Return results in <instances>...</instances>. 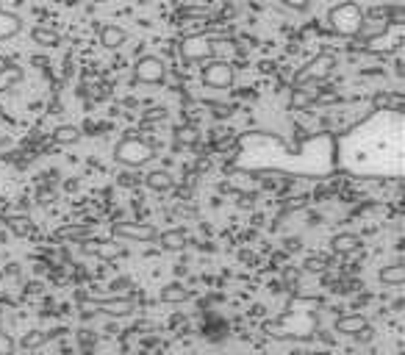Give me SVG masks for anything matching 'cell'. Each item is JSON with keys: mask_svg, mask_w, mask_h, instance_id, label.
I'll return each mask as SVG.
<instances>
[{"mask_svg": "<svg viewBox=\"0 0 405 355\" xmlns=\"http://www.w3.org/2000/svg\"><path fill=\"white\" fill-rule=\"evenodd\" d=\"M158 119H167V111H164V108H150V111L144 114V125H147V122H158Z\"/></svg>", "mask_w": 405, "mask_h": 355, "instance_id": "cell-31", "label": "cell"}, {"mask_svg": "<svg viewBox=\"0 0 405 355\" xmlns=\"http://www.w3.org/2000/svg\"><path fill=\"white\" fill-rule=\"evenodd\" d=\"M308 269H325V258H311L308 261Z\"/></svg>", "mask_w": 405, "mask_h": 355, "instance_id": "cell-33", "label": "cell"}, {"mask_svg": "<svg viewBox=\"0 0 405 355\" xmlns=\"http://www.w3.org/2000/svg\"><path fill=\"white\" fill-rule=\"evenodd\" d=\"M31 39H34V45H39V48H59V45H62V34L53 31L50 26H34V28H31Z\"/></svg>", "mask_w": 405, "mask_h": 355, "instance_id": "cell-18", "label": "cell"}, {"mask_svg": "<svg viewBox=\"0 0 405 355\" xmlns=\"http://www.w3.org/2000/svg\"><path fill=\"white\" fill-rule=\"evenodd\" d=\"M156 242H158L164 250H183V244L189 242V236H186V231H183V228H172V231L158 233V236H156Z\"/></svg>", "mask_w": 405, "mask_h": 355, "instance_id": "cell-19", "label": "cell"}, {"mask_svg": "<svg viewBox=\"0 0 405 355\" xmlns=\"http://www.w3.org/2000/svg\"><path fill=\"white\" fill-rule=\"evenodd\" d=\"M234 64L225 59H209L202 67V84L211 89H231L234 86Z\"/></svg>", "mask_w": 405, "mask_h": 355, "instance_id": "cell-8", "label": "cell"}, {"mask_svg": "<svg viewBox=\"0 0 405 355\" xmlns=\"http://www.w3.org/2000/svg\"><path fill=\"white\" fill-rule=\"evenodd\" d=\"M197 142H200V133H197L194 125H180V128H175V144H178V147H194Z\"/></svg>", "mask_w": 405, "mask_h": 355, "instance_id": "cell-24", "label": "cell"}, {"mask_svg": "<svg viewBox=\"0 0 405 355\" xmlns=\"http://www.w3.org/2000/svg\"><path fill=\"white\" fill-rule=\"evenodd\" d=\"M380 283L386 286H402L405 283V264H391L380 269Z\"/></svg>", "mask_w": 405, "mask_h": 355, "instance_id": "cell-21", "label": "cell"}, {"mask_svg": "<svg viewBox=\"0 0 405 355\" xmlns=\"http://www.w3.org/2000/svg\"><path fill=\"white\" fill-rule=\"evenodd\" d=\"M189 297H191V291L183 289L180 283H169L161 289V303H186Z\"/></svg>", "mask_w": 405, "mask_h": 355, "instance_id": "cell-25", "label": "cell"}, {"mask_svg": "<svg viewBox=\"0 0 405 355\" xmlns=\"http://www.w3.org/2000/svg\"><path fill=\"white\" fill-rule=\"evenodd\" d=\"M388 111H375L372 119L358 125L344 142V164L355 172H391L402 169V122L383 133Z\"/></svg>", "mask_w": 405, "mask_h": 355, "instance_id": "cell-1", "label": "cell"}, {"mask_svg": "<svg viewBox=\"0 0 405 355\" xmlns=\"http://www.w3.org/2000/svg\"><path fill=\"white\" fill-rule=\"evenodd\" d=\"M78 305L84 314H109V316H128L133 314L136 308V300L133 297H86V294H78Z\"/></svg>", "mask_w": 405, "mask_h": 355, "instance_id": "cell-5", "label": "cell"}, {"mask_svg": "<svg viewBox=\"0 0 405 355\" xmlns=\"http://www.w3.org/2000/svg\"><path fill=\"white\" fill-rule=\"evenodd\" d=\"M328 26H330L333 34H339L344 39H352V37H361V31L366 26V17H364V9L355 3V0H344V3H336L328 12Z\"/></svg>", "mask_w": 405, "mask_h": 355, "instance_id": "cell-3", "label": "cell"}, {"mask_svg": "<svg viewBox=\"0 0 405 355\" xmlns=\"http://www.w3.org/2000/svg\"><path fill=\"white\" fill-rule=\"evenodd\" d=\"M81 139V128L78 125H59L53 131V142L56 144H75Z\"/></svg>", "mask_w": 405, "mask_h": 355, "instance_id": "cell-23", "label": "cell"}, {"mask_svg": "<svg viewBox=\"0 0 405 355\" xmlns=\"http://www.w3.org/2000/svg\"><path fill=\"white\" fill-rule=\"evenodd\" d=\"M333 253L336 256H352V253H358L361 250V236L358 233H339V236H333Z\"/></svg>", "mask_w": 405, "mask_h": 355, "instance_id": "cell-16", "label": "cell"}, {"mask_svg": "<svg viewBox=\"0 0 405 355\" xmlns=\"http://www.w3.org/2000/svg\"><path fill=\"white\" fill-rule=\"evenodd\" d=\"M214 48H217L214 37H209V34H189V37L180 39L178 56L183 61H209L214 56Z\"/></svg>", "mask_w": 405, "mask_h": 355, "instance_id": "cell-7", "label": "cell"}, {"mask_svg": "<svg viewBox=\"0 0 405 355\" xmlns=\"http://www.w3.org/2000/svg\"><path fill=\"white\" fill-rule=\"evenodd\" d=\"M95 233V225L92 222H78V225H62L59 231H56V239L59 242H84V239H89Z\"/></svg>", "mask_w": 405, "mask_h": 355, "instance_id": "cell-14", "label": "cell"}, {"mask_svg": "<svg viewBox=\"0 0 405 355\" xmlns=\"http://www.w3.org/2000/svg\"><path fill=\"white\" fill-rule=\"evenodd\" d=\"M336 64H339V59H336L333 53H319L317 59H311V61L294 75L292 89H294V86H308V84H317V86H319L322 81H328V78L333 75Z\"/></svg>", "mask_w": 405, "mask_h": 355, "instance_id": "cell-6", "label": "cell"}, {"mask_svg": "<svg viewBox=\"0 0 405 355\" xmlns=\"http://www.w3.org/2000/svg\"><path fill=\"white\" fill-rule=\"evenodd\" d=\"M144 186L153 189V192H169L175 186V178L167 169H153V172L144 175Z\"/></svg>", "mask_w": 405, "mask_h": 355, "instance_id": "cell-17", "label": "cell"}, {"mask_svg": "<svg viewBox=\"0 0 405 355\" xmlns=\"http://www.w3.org/2000/svg\"><path fill=\"white\" fill-rule=\"evenodd\" d=\"M178 17L180 20H200V23H209L211 20V15L202 9V6H180L178 9Z\"/></svg>", "mask_w": 405, "mask_h": 355, "instance_id": "cell-26", "label": "cell"}, {"mask_svg": "<svg viewBox=\"0 0 405 355\" xmlns=\"http://www.w3.org/2000/svg\"><path fill=\"white\" fill-rule=\"evenodd\" d=\"M114 239H125V242H156L158 231L150 222H114L111 225Z\"/></svg>", "mask_w": 405, "mask_h": 355, "instance_id": "cell-10", "label": "cell"}, {"mask_svg": "<svg viewBox=\"0 0 405 355\" xmlns=\"http://www.w3.org/2000/svg\"><path fill=\"white\" fill-rule=\"evenodd\" d=\"M48 338H50L48 333H42V330H31V333H26V336L17 341V347H23V349H37V347H42Z\"/></svg>", "mask_w": 405, "mask_h": 355, "instance_id": "cell-27", "label": "cell"}, {"mask_svg": "<svg viewBox=\"0 0 405 355\" xmlns=\"http://www.w3.org/2000/svg\"><path fill=\"white\" fill-rule=\"evenodd\" d=\"M78 244H81V253H86V256H97V258H103V261H111V258L122 256V247L114 244V242H106V239H95V236H89V239H84V242H78Z\"/></svg>", "mask_w": 405, "mask_h": 355, "instance_id": "cell-11", "label": "cell"}, {"mask_svg": "<svg viewBox=\"0 0 405 355\" xmlns=\"http://www.w3.org/2000/svg\"><path fill=\"white\" fill-rule=\"evenodd\" d=\"M6 225H9L17 236H28V233L34 231V222H31L28 217H9V220H6Z\"/></svg>", "mask_w": 405, "mask_h": 355, "instance_id": "cell-28", "label": "cell"}, {"mask_svg": "<svg viewBox=\"0 0 405 355\" xmlns=\"http://www.w3.org/2000/svg\"><path fill=\"white\" fill-rule=\"evenodd\" d=\"M0 355H17V341L3 327H0Z\"/></svg>", "mask_w": 405, "mask_h": 355, "instance_id": "cell-29", "label": "cell"}, {"mask_svg": "<svg viewBox=\"0 0 405 355\" xmlns=\"http://www.w3.org/2000/svg\"><path fill=\"white\" fill-rule=\"evenodd\" d=\"M133 78L139 84H164L167 78V64L158 56H142L133 64Z\"/></svg>", "mask_w": 405, "mask_h": 355, "instance_id": "cell-9", "label": "cell"}, {"mask_svg": "<svg viewBox=\"0 0 405 355\" xmlns=\"http://www.w3.org/2000/svg\"><path fill=\"white\" fill-rule=\"evenodd\" d=\"M317 308L314 297H294L281 319L270 325V333L275 338H311L317 333Z\"/></svg>", "mask_w": 405, "mask_h": 355, "instance_id": "cell-2", "label": "cell"}, {"mask_svg": "<svg viewBox=\"0 0 405 355\" xmlns=\"http://www.w3.org/2000/svg\"><path fill=\"white\" fill-rule=\"evenodd\" d=\"M281 3H283L286 9H292V12H305V9L311 6V0H281Z\"/></svg>", "mask_w": 405, "mask_h": 355, "instance_id": "cell-30", "label": "cell"}, {"mask_svg": "<svg viewBox=\"0 0 405 355\" xmlns=\"http://www.w3.org/2000/svg\"><path fill=\"white\" fill-rule=\"evenodd\" d=\"M20 81H23V70L20 67H15V64H3V67H0V92L12 89Z\"/></svg>", "mask_w": 405, "mask_h": 355, "instance_id": "cell-22", "label": "cell"}, {"mask_svg": "<svg viewBox=\"0 0 405 355\" xmlns=\"http://www.w3.org/2000/svg\"><path fill=\"white\" fill-rule=\"evenodd\" d=\"M300 280V269H286V286H297Z\"/></svg>", "mask_w": 405, "mask_h": 355, "instance_id": "cell-32", "label": "cell"}, {"mask_svg": "<svg viewBox=\"0 0 405 355\" xmlns=\"http://www.w3.org/2000/svg\"><path fill=\"white\" fill-rule=\"evenodd\" d=\"M114 158L122 164V166H131V169H139L144 164H150L156 158V147L142 139V136H125L117 147H114Z\"/></svg>", "mask_w": 405, "mask_h": 355, "instance_id": "cell-4", "label": "cell"}, {"mask_svg": "<svg viewBox=\"0 0 405 355\" xmlns=\"http://www.w3.org/2000/svg\"><path fill=\"white\" fill-rule=\"evenodd\" d=\"M125 42H128V31H125V28L111 26V23L100 28V45H103L106 50H120Z\"/></svg>", "mask_w": 405, "mask_h": 355, "instance_id": "cell-15", "label": "cell"}, {"mask_svg": "<svg viewBox=\"0 0 405 355\" xmlns=\"http://www.w3.org/2000/svg\"><path fill=\"white\" fill-rule=\"evenodd\" d=\"M256 3H267V0H256Z\"/></svg>", "mask_w": 405, "mask_h": 355, "instance_id": "cell-34", "label": "cell"}, {"mask_svg": "<svg viewBox=\"0 0 405 355\" xmlns=\"http://www.w3.org/2000/svg\"><path fill=\"white\" fill-rule=\"evenodd\" d=\"M405 108V97L399 92H375L372 95V111H399Z\"/></svg>", "mask_w": 405, "mask_h": 355, "instance_id": "cell-13", "label": "cell"}, {"mask_svg": "<svg viewBox=\"0 0 405 355\" xmlns=\"http://www.w3.org/2000/svg\"><path fill=\"white\" fill-rule=\"evenodd\" d=\"M333 330H336V333H341V336H369V333H372V330H369L366 316H361V314H347V316H339V319L333 322Z\"/></svg>", "mask_w": 405, "mask_h": 355, "instance_id": "cell-12", "label": "cell"}, {"mask_svg": "<svg viewBox=\"0 0 405 355\" xmlns=\"http://www.w3.org/2000/svg\"><path fill=\"white\" fill-rule=\"evenodd\" d=\"M23 31V20L6 9H0V39H12Z\"/></svg>", "mask_w": 405, "mask_h": 355, "instance_id": "cell-20", "label": "cell"}]
</instances>
